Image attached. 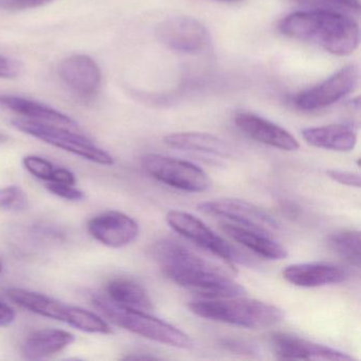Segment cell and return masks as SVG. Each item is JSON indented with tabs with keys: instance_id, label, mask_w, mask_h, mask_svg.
Instances as JSON below:
<instances>
[{
	"instance_id": "21",
	"label": "cell",
	"mask_w": 361,
	"mask_h": 361,
	"mask_svg": "<svg viewBox=\"0 0 361 361\" xmlns=\"http://www.w3.org/2000/svg\"><path fill=\"white\" fill-rule=\"evenodd\" d=\"M164 141L169 147L181 151L197 152L219 157L231 155V147L225 140L208 133H173L164 137Z\"/></svg>"
},
{
	"instance_id": "16",
	"label": "cell",
	"mask_w": 361,
	"mask_h": 361,
	"mask_svg": "<svg viewBox=\"0 0 361 361\" xmlns=\"http://www.w3.org/2000/svg\"><path fill=\"white\" fill-rule=\"evenodd\" d=\"M283 278L295 286L314 288L345 282L350 272L337 264L312 262L287 266L283 269Z\"/></svg>"
},
{
	"instance_id": "24",
	"label": "cell",
	"mask_w": 361,
	"mask_h": 361,
	"mask_svg": "<svg viewBox=\"0 0 361 361\" xmlns=\"http://www.w3.org/2000/svg\"><path fill=\"white\" fill-rule=\"evenodd\" d=\"M29 208V200L24 190L18 185L0 189V210L6 212H23Z\"/></svg>"
},
{
	"instance_id": "17",
	"label": "cell",
	"mask_w": 361,
	"mask_h": 361,
	"mask_svg": "<svg viewBox=\"0 0 361 361\" xmlns=\"http://www.w3.org/2000/svg\"><path fill=\"white\" fill-rule=\"evenodd\" d=\"M221 226L229 238L264 259H283L288 255L287 249L274 236L230 223H223Z\"/></svg>"
},
{
	"instance_id": "36",
	"label": "cell",
	"mask_w": 361,
	"mask_h": 361,
	"mask_svg": "<svg viewBox=\"0 0 361 361\" xmlns=\"http://www.w3.org/2000/svg\"><path fill=\"white\" fill-rule=\"evenodd\" d=\"M221 1H228V3H233V1H238V0H221Z\"/></svg>"
},
{
	"instance_id": "22",
	"label": "cell",
	"mask_w": 361,
	"mask_h": 361,
	"mask_svg": "<svg viewBox=\"0 0 361 361\" xmlns=\"http://www.w3.org/2000/svg\"><path fill=\"white\" fill-rule=\"evenodd\" d=\"M106 293V297L119 305L147 312L154 310L153 301L145 287L132 279H114L107 284Z\"/></svg>"
},
{
	"instance_id": "8",
	"label": "cell",
	"mask_w": 361,
	"mask_h": 361,
	"mask_svg": "<svg viewBox=\"0 0 361 361\" xmlns=\"http://www.w3.org/2000/svg\"><path fill=\"white\" fill-rule=\"evenodd\" d=\"M142 166L156 180L180 191L200 193L210 185V178L202 169L178 158L149 154L142 158Z\"/></svg>"
},
{
	"instance_id": "26",
	"label": "cell",
	"mask_w": 361,
	"mask_h": 361,
	"mask_svg": "<svg viewBox=\"0 0 361 361\" xmlns=\"http://www.w3.org/2000/svg\"><path fill=\"white\" fill-rule=\"evenodd\" d=\"M46 189L54 195L63 198V200H71V202H80L85 197V194L81 190L77 189L73 187V185H68V183H47Z\"/></svg>"
},
{
	"instance_id": "32",
	"label": "cell",
	"mask_w": 361,
	"mask_h": 361,
	"mask_svg": "<svg viewBox=\"0 0 361 361\" xmlns=\"http://www.w3.org/2000/svg\"><path fill=\"white\" fill-rule=\"evenodd\" d=\"M16 312L5 302L0 301V327L8 326L16 320Z\"/></svg>"
},
{
	"instance_id": "31",
	"label": "cell",
	"mask_w": 361,
	"mask_h": 361,
	"mask_svg": "<svg viewBox=\"0 0 361 361\" xmlns=\"http://www.w3.org/2000/svg\"><path fill=\"white\" fill-rule=\"evenodd\" d=\"M75 181H77V179H75V174L71 171L56 166L51 181H49V183H68V185H75Z\"/></svg>"
},
{
	"instance_id": "33",
	"label": "cell",
	"mask_w": 361,
	"mask_h": 361,
	"mask_svg": "<svg viewBox=\"0 0 361 361\" xmlns=\"http://www.w3.org/2000/svg\"><path fill=\"white\" fill-rule=\"evenodd\" d=\"M334 3L339 4L343 7L348 8L353 11L358 12L360 10V1L359 0H331Z\"/></svg>"
},
{
	"instance_id": "37",
	"label": "cell",
	"mask_w": 361,
	"mask_h": 361,
	"mask_svg": "<svg viewBox=\"0 0 361 361\" xmlns=\"http://www.w3.org/2000/svg\"><path fill=\"white\" fill-rule=\"evenodd\" d=\"M3 271V264L0 263V272Z\"/></svg>"
},
{
	"instance_id": "1",
	"label": "cell",
	"mask_w": 361,
	"mask_h": 361,
	"mask_svg": "<svg viewBox=\"0 0 361 361\" xmlns=\"http://www.w3.org/2000/svg\"><path fill=\"white\" fill-rule=\"evenodd\" d=\"M152 255L166 278L204 299L240 297L246 289L212 262L174 240H158Z\"/></svg>"
},
{
	"instance_id": "29",
	"label": "cell",
	"mask_w": 361,
	"mask_h": 361,
	"mask_svg": "<svg viewBox=\"0 0 361 361\" xmlns=\"http://www.w3.org/2000/svg\"><path fill=\"white\" fill-rule=\"evenodd\" d=\"M327 175L336 183L348 185V187L360 188V175L357 174V173L331 169V170L327 171Z\"/></svg>"
},
{
	"instance_id": "12",
	"label": "cell",
	"mask_w": 361,
	"mask_h": 361,
	"mask_svg": "<svg viewBox=\"0 0 361 361\" xmlns=\"http://www.w3.org/2000/svg\"><path fill=\"white\" fill-rule=\"evenodd\" d=\"M58 73L63 83L82 99L94 98L102 83L100 67L85 54L64 59L59 65Z\"/></svg>"
},
{
	"instance_id": "13",
	"label": "cell",
	"mask_w": 361,
	"mask_h": 361,
	"mask_svg": "<svg viewBox=\"0 0 361 361\" xmlns=\"http://www.w3.org/2000/svg\"><path fill=\"white\" fill-rule=\"evenodd\" d=\"M87 230L94 240L116 249L132 244L140 231L134 219L119 211H106L96 215L88 221Z\"/></svg>"
},
{
	"instance_id": "23",
	"label": "cell",
	"mask_w": 361,
	"mask_h": 361,
	"mask_svg": "<svg viewBox=\"0 0 361 361\" xmlns=\"http://www.w3.org/2000/svg\"><path fill=\"white\" fill-rule=\"evenodd\" d=\"M327 243L329 248L344 261L355 267H360V232L357 230H342L329 235Z\"/></svg>"
},
{
	"instance_id": "10",
	"label": "cell",
	"mask_w": 361,
	"mask_h": 361,
	"mask_svg": "<svg viewBox=\"0 0 361 361\" xmlns=\"http://www.w3.org/2000/svg\"><path fill=\"white\" fill-rule=\"evenodd\" d=\"M359 68L350 64L327 78L318 85L300 92L293 99V104L300 111H314L335 104L359 85Z\"/></svg>"
},
{
	"instance_id": "6",
	"label": "cell",
	"mask_w": 361,
	"mask_h": 361,
	"mask_svg": "<svg viewBox=\"0 0 361 361\" xmlns=\"http://www.w3.org/2000/svg\"><path fill=\"white\" fill-rule=\"evenodd\" d=\"M166 221L177 233L181 234L200 248L221 257L230 265L238 264L248 267L257 265L250 255L221 238L202 219L190 213L178 210L170 211L166 214Z\"/></svg>"
},
{
	"instance_id": "14",
	"label": "cell",
	"mask_w": 361,
	"mask_h": 361,
	"mask_svg": "<svg viewBox=\"0 0 361 361\" xmlns=\"http://www.w3.org/2000/svg\"><path fill=\"white\" fill-rule=\"evenodd\" d=\"M274 354L289 360H353V357L341 350L310 341L291 334L276 333L270 338Z\"/></svg>"
},
{
	"instance_id": "18",
	"label": "cell",
	"mask_w": 361,
	"mask_h": 361,
	"mask_svg": "<svg viewBox=\"0 0 361 361\" xmlns=\"http://www.w3.org/2000/svg\"><path fill=\"white\" fill-rule=\"evenodd\" d=\"M75 340V336L64 329H39L26 338L22 345V354L29 360H39L62 352Z\"/></svg>"
},
{
	"instance_id": "35",
	"label": "cell",
	"mask_w": 361,
	"mask_h": 361,
	"mask_svg": "<svg viewBox=\"0 0 361 361\" xmlns=\"http://www.w3.org/2000/svg\"><path fill=\"white\" fill-rule=\"evenodd\" d=\"M8 136H6L3 133H0V145H3V143H6L8 141Z\"/></svg>"
},
{
	"instance_id": "9",
	"label": "cell",
	"mask_w": 361,
	"mask_h": 361,
	"mask_svg": "<svg viewBox=\"0 0 361 361\" xmlns=\"http://www.w3.org/2000/svg\"><path fill=\"white\" fill-rule=\"evenodd\" d=\"M198 209L204 214L221 217L227 223L255 230L274 236L281 229L280 224L269 213L246 200L236 198H219L202 202Z\"/></svg>"
},
{
	"instance_id": "11",
	"label": "cell",
	"mask_w": 361,
	"mask_h": 361,
	"mask_svg": "<svg viewBox=\"0 0 361 361\" xmlns=\"http://www.w3.org/2000/svg\"><path fill=\"white\" fill-rule=\"evenodd\" d=\"M156 37L164 47L179 54H200L211 44L210 33L202 23L195 18H173L156 27Z\"/></svg>"
},
{
	"instance_id": "3",
	"label": "cell",
	"mask_w": 361,
	"mask_h": 361,
	"mask_svg": "<svg viewBox=\"0 0 361 361\" xmlns=\"http://www.w3.org/2000/svg\"><path fill=\"white\" fill-rule=\"evenodd\" d=\"M196 316L245 329H265L282 322L284 312L278 306L238 297L196 300L188 304Z\"/></svg>"
},
{
	"instance_id": "19",
	"label": "cell",
	"mask_w": 361,
	"mask_h": 361,
	"mask_svg": "<svg viewBox=\"0 0 361 361\" xmlns=\"http://www.w3.org/2000/svg\"><path fill=\"white\" fill-rule=\"evenodd\" d=\"M302 137L310 147L335 152H350L357 143L356 133L348 124L305 128L302 130Z\"/></svg>"
},
{
	"instance_id": "4",
	"label": "cell",
	"mask_w": 361,
	"mask_h": 361,
	"mask_svg": "<svg viewBox=\"0 0 361 361\" xmlns=\"http://www.w3.org/2000/svg\"><path fill=\"white\" fill-rule=\"evenodd\" d=\"M92 303L114 324L130 333L183 350H189L193 346V341L185 331L147 312L119 305L106 295H94Z\"/></svg>"
},
{
	"instance_id": "2",
	"label": "cell",
	"mask_w": 361,
	"mask_h": 361,
	"mask_svg": "<svg viewBox=\"0 0 361 361\" xmlns=\"http://www.w3.org/2000/svg\"><path fill=\"white\" fill-rule=\"evenodd\" d=\"M278 30L289 39L312 44L338 56L358 48L360 32L352 18L329 10H310L289 14L280 20Z\"/></svg>"
},
{
	"instance_id": "20",
	"label": "cell",
	"mask_w": 361,
	"mask_h": 361,
	"mask_svg": "<svg viewBox=\"0 0 361 361\" xmlns=\"http://www.w3.org/2000/svg\"><path fill=\"white\" fill-rule=\"evenodd\" d=\"M0 106L33 121L45 122L69 128H77L79 126L69 116L43 103L35 102L22 97L0 96Z\"/></svg>"
},
{
	"instance_id": "25",
	"label": "cell",
	"mask_w": 361,
	"mask_h": 361,
	"mask_svg": "<svg viewBox=\"0 0 361 361\" xmlns=\"http://www.w3.org/2000/svg\"><path fill=\"white\" fill-rule=\"evenodd\" d=\"M23 164L30 174L42 180L47 181V183L51 181L54 170L56 168V166H54L49 160L35 155L26 156L23 160Z\"/></svg>"
},
{
	"instance_id": "34",
	"label": "cell",
	"mask_w": 361,
	"mask_h": 361,
	"mask_svg": "<svg viewBox=\"0 0 361 361\" xmlns=\"http://www.w3.org/2000/svg\"><path fill=\"white\" fill-rule=\"evenodd\" d=\"M123 359L126 360H158L160 358L149 354H132L123 357Z\"/></svg>"
},
{
	"instance_id": "27",
	"label": "cell",
	"mask_w": 361,
	"mask_h": 361,
	"mask_svg": "<svg viewBox=\"0 0 361 361\" xmlns=\"http://www.w3.org/2000/svg\"><path fill=\"white\" fill-rule=\"evenodd\" d=\"M219 344L225 350L238 353V354L253 356V355H257L259 353V348H257L255 344L246 341V340L235 339V338H221L219 340Z\"/></svg>"
},
{
	"instance_id": "28",
	"label": "cell",
	"mask_w": 361,
	"mask_h": 361,
	"mask_svg": "<svg viewBox=\"0 0 361 361\" xmlns=\"http://www.w3.org/2000/svg\"><path fill=\"white\" fill-rule=\"evenodd\" d=\"M52 1L54 0H0V9L7 11H24L43 7Z\"/></svg>"
},
{
	"instance_id": "15",
	"label": "cell",
	"mask_w": 361,
	"mask_h": 361,
	"mask_svg": "<svg viewBox=\"0 0 361 361\" xmlns=\"http://www.w3.org/2000/svg\"><path fill=\"white\" fill-rule=\"evenodd\" d=\"M234 123L244 134L257 142L282 151L299 149V142L288 130L261 116L242 111L236 114Z\"/></svg>"
},
{
	"instance_id": "5",
	"label": "cell",
	"mask_w": 361,
	"mask_h": 361,
	"mask_svg": "<svg viewBox=\"0 0 361 361\" xmlns=\"http://www.w3.org/2000/svg\"><path fill=\"white\" fill-rule=\"evenodd\" d=\"M8 295L14 303L29 312L66 323L84 333L103 335L111 333V326L102 317L84 308L69 305L44 293L13 287L8 290Z\"/></svg>"
},
{
	"instance_id": "7",
	"label": "cell",
	"mask_w": 361,
	"mask_h": 361,
	"mask_svg": "<svg viewBox=\"0 0 361 361\" xmlns=\"http://www.w3.org/2000/svg\"><path fill=\"white\" fill-rule=\"evenodd\" d=\"M12 126L24 134L39 139L52 147H59L63 151L79 156L83 159L90 160L101 166L114 164L113 156L94 145L85 136L67 130L65 126L45 122L33 121L29 119H16Z\"/></svg>"
},
{
	"instance_id": "30",
	"label": "cell",
	"mask_w": 361,
	"mask_h": 361,
	"mask_svg": "<svg viewBox=\"0 0 361 361\" xmlns=\"http://www.w3.org/2000/svg\"><path fill=\"white\" fill-rule=\"evenodd\" d=\"M23 66L13 59L0 54V78L1 79H14L22 73Z\"/></svg>"
}]
</instances>
